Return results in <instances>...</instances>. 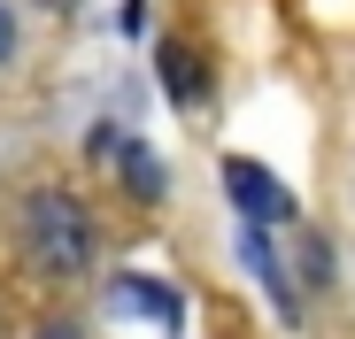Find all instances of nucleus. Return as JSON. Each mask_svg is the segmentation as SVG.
<instances>
[{
    "label": "nucleus",
    "instance_id": "obj_2",
    "mask_svg": "<svg viewBox=\"0 0 355 339\" xmlns=\"http://www.w3.org/2000/svg\"><path fill=\"white\" fill-rule=\"evenodd\" d=\"M224 193H232V208H240L248 223H286V216H293V193L270 178L263 162H248V154L224 162Z\"/></svg>",
    "mask_w": 355,
    "mask_h": 339
},
{
    "label": "nucleus",
    "instance_id": "obj_5",
    "mask_svg": "<svg viewBox=\"0 0 355 339\" xmlns=\"http://www.w3.org/2000/svg\"><path fill=\"white\" fill-rule=\"evenodd\" d=\"M124 178H132L139 193H162V162H155L147 147H132V154H124Z\"/></svg>",
    "mask_w": 355,
    "mask_h": 339
},
{
    "label": "nucleus",
    "instance_id": "obj_7",
    "mask_svg": "<svg viewBox=\"0 0 355 339\" xmlns=\"http://www.w3.org/2000/svg\"><path fill=\"white\" fill-rule=\"evenodd\" d=\"M46 339H78V324H46Z\"/></svg>",
    "mask_w": 355,
    "mask_h": 339
},
{
    "label": "nucleus",
    "instance_id": "obj_3",
    "mask_svg": "<svg viewBox=\"0 0 355 339\" xmlns=\"http://www.w3.org/2000/svg\"><path fill=\"white\" fill-rule=\"evenodd\" d=\"M108 309H116V316H155L162 331H186V301H178L170 286H155V277H116V286H108Z\"/></svg>",
    "mask_w": 355,
    "mask_h": 339
},
{
    "label": "nucleus",
    "instance_id": "obj_4",
    "mask_svg": "<svg viewBox=\"0 0 355 339\" xmlns=\"http://www.w3.org/2000/svg\"><path fill=\"white\" fill-rule=\"evenodd\" d=\"M155 70H162V85H170V100H178V108H193V100H201V85H209V70L193 62V46H178V39H162V46H155Z\"/></svg>",
    "mask_w": 355,
    "mask_h": 339
},
{
    "label": "nucleus",
    "instance_id": "obj_1",
    "mask_svg": "<svg viewBox=\"0 0 355 339\" xmlns=\"http://www.w3.org/2000/svg\"><path fill=\"white\" fill-rule=\"evenodd\" d=\"M24 239H31V255H39L54 277H78V270L93 262V223H85V208H78L70 193H39L31 216H24Z\"/></svg>",
    "mask_w": 355,
    "mask_h": 339
},
{
    "label": "nucleus",
    "instance_id": "obj_6",
    "mask_svg": "<svg viewBox=\"0 0 355 339\" xmlns=\"http://www.w3.org/2000/svg\"><path fill=\"white\" fill-rule=\"evenodd\" d=\"M16 46V24H8V8H0V54H8Z\"/></svg>",
    "mask_w": 355,
    "mask_h": 339
}]
</instances>
